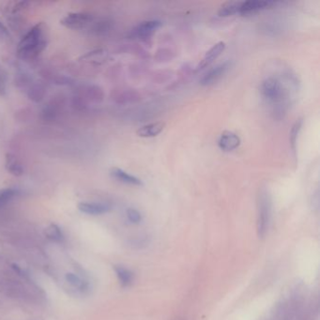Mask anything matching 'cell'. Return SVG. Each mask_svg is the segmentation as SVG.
I'll return each mask as SVG.
<instances>
[{"label": "cell", "instance_id": "1", "mask_svg": "<svg viewBox=\"0 0 320 320\" xmlns=\"http://www.w3.org/2000/svg\"><path fill=\"white\" fill-rule=\"evenodd\" d=\"M297 81L291 74L270 75L262 81V99L273 109L284 112L292 101V88H296Z\"/></svg>", "mask_w": 320, "mask_h": 320}, {"label": "cell", "instance_id": "2", "mask_svg": "<svg viewBox=\"0 0 320 320\" xmlns=\"http://www.w3.org/2000/svg\"><path fill=\"white\" fill-rule=\"evenodd\" d=\"M49 42L48 28L44 22L33 26L23 36L17 45V56L23 60H33L47 47Z\"/></svg>", "mask_w": 320, "mask_h": 320}, {"label": "cell", "instance_id": "3", "mask_svg": "<svg viewBox=\"0 0 320 320\" xmlns=\"http://www.w3.org/2000/svg\"><path fill=\"white\" fill-rule=\"evenodd\" d=\"M257 231L263 237L268 228L271 216V198L267 190H261L257 203Z\"/></svg>", "mask_w": 320, "mask_h": 320}, {"label": "cell", "instance_id": "4", "mask_svg": "<svg viewBox=\"0 0 320 320\" xmlns=\"http://www.w3.org/2000/svg\"><path fill=\"white\" fill-rule=\"evenodd\" d=\"M94 20V16L89 13H70L60 20V24L67 29L84 30L90 29Z\"/></svg>", "mask_w": 320, "mask_h": 320}, {"label": "cell", "instance_id": "5", "mask_svg": "<svg viewBox=\"0 0 320 320\" xmlns=\"http://www.w3.org/2000/svg\"><path fill=\"white\" fill-rule=\"evenodd\" d=\"M102 91L100 87L90 85H82L77 89V102L81 105L87 102H100L102 100Z\"/></svg>", "mask_w": 320, "mask_h": 320}, {"label": "cell", "instance_id": "6", "mask_svg": "<svg viewBox=\"0 0 320 320\" xmlns=\"http://www.w3.org/2000/svg\"><path fill=\"white\" fill-rule=\"evenodd\" d=\"M274 1H263V0H250V1H240L239 15H254L267 8L275 5Z\"/></svg>", "mask_w": 320, "mask_h": 320}, {"label": "cell", "instance_id": "7", "mask_svg": "<svg viewBox=\"0 0 320 320\" xmlns=\"http://www.w3.org/2000/svg\"><path fill=\"white\" fill-rule=\"evenodd\" d=\"M230 67L229 61H225L219 65L213 67L208 73H206L200 80V84L202 86H211L220 80Z\"/></svg>", "mask_w": 320, "mask_h": 320}, {"label": "cell", "instance_id": "8", "mask_svg": "<svg viewBox=\"0 0 320 320\" xmlns=\"http://www.w3.org/2000/svg\"><path fill=\"white\" fill-rule=\"evenodd\" d=\"M162 23L157 20H149L140 23L131 30V36L137 39H146L160 28Z\"/></svg>", "mask_w": 320, "mask_h": 320}, {"label": "cell", "instance_id": "9", "mask_svg": "<svg viewBox=\"0 0 320 320\" xmlns=\"http://www.w3.org/2000/svg\"><path fill=\"white\" fill-rule=\"evenodd\" d=\"M240 145V136L231 131H223L218 139L219 147L227 152L235 150Z\"/></svg>", "mask_w": 320, "mask_h": 320}, {"label": "cell", "instance_id": "10", "mask_svg": "<svg viewBox=\"0 0 320 320\" xmlns=\"http://www.w3.org/2000/svg\"><path fill=\"white\" fill-rule=\"evenodd\" d=\"M226 49V44L224 42H219L216 44H214L209 51L206 53V55L204 56L202 60L200 61V63L198 64L197 68V71L202 70L204 68L211 65V63L216 60L219 58V56L225 51Z\"/></svg>", "mask_w": 320, "mask_h": 320}, {"label": "cell", "instance_id": "11", "mask_svg": "<svg viewBox=\"0 0 320 320\" xmlns=\"http://www.w3.org/2000/svg\"><path fill=\"white\" fill-rule=\"evenodd\" d=\"M78 210L88 215H102L109 212L111 210L108 204L97 203V202H80L77 205Z\"/></svg>", "mask_w": 320, "mask_h": 320}, {"label": "cell", "instance_id": "12", "mask_svg": "<svg viewBox=\"0 0 320 320\" xmlns=\"http://www.w3.org/2000/svg\"><path fill=\"white\" fill-rule=\"evenodd\" d=\"M110 175L116 181L125 183V184L133 185V186H142L143 185V182L137 177L129 174L128 172L124 171L123 169H121V168H111Z\"/></svg>", "mask_w": 320, "mask_h": 320}, {"label": "cell", "instance_id": "13", "mask_svg": "<svg viewBox=\"0 0 320 320\" xmlns=\"http://www.w3.org/2000/svg\"><path fill=\"white\" fill-rule=\"evenodd\" d=\"M166 127V123L158 121V122H154V123L147 124L143 127H141L140 129L137 130L136 133L140 137H144V138H150V137H155L158 134H160L163 130Z\"/></svg>", "mask_w": 320, "mask_h": 320}, {"label": "cell", "instance_id": "14", "mask_svg": "<svg viewBox=\"0 0 320 320\" xmlns=\"http://www.w3.org/2000/svg\"><path fill=\"white\" fill-rule=\"evenodd\" d=\"M5 168L10 174H12L15 177H21L25 172L21 162L18 160V158L12 153L6 154Z\"/></svg>", "mask_w": 320, "mask_h": 320}, {"label": "cell", "instance_id": "15", "mask_svg": "<svg viewBox=\"0 0 320 320\" xmlns=\"http://www.w3.org/2000/svg\"><path fill=\"white\" fill-rule=\"evenodd\" d=\"M29 100L34 102H42L46 95V87L43 83L33 82L27 89Z\"/></svg>", "mask_w": 320, "mask_h": 320}, {"label": "cell", "instance_id": "16", "mask_svg": "<svg viewBox=\"0 0 320 320\" xmlns=\"http://www.w3.org/2000/svg\"><path fill=\"white\" fill-rule=\"evenodd\" d=\"M114 269L116 271V276L119 280V283L123 287H127L132 283L133 274L131 270L124 268L122 266H114Z\"/></svg>", "mask_w": 320, "mask_h": 320}, {"label": "cell", "instance_id": "17", "mask_svg": "<svg viewBox=\"0 0 320 320\" xmlns=\"http://www.w3.org/2000/svg\"><path fill=\"white\" fill-rule=\"evenodd\" d=\"M19 195H20V190L17 188L9 187V188L0 189V208L6 206L8 203H10Z\"/></svg>", "mask_w": 320, "mask_h": 320}, {"label": "cell", "instance_id": "18", "mask_svg": "<svg viewBox=\"0 0 320 320\" xmlns=\"http://www.w3.org/2000/svg\"><path fill=\"white\" fill-rule=\"evenodd\" d=\"M240 1H230L226 2L219 10L218 15L220 17H228L231 15L239 14Z\"/></svg>", "mask_w": 320, "mask_h": 320}, {"label": "cell", "instance_id": "19", "mask_svg": "<svg viewBox=\"0 0 320 320\" xmlns=\"http://www.w3.org/2000/svg\"><path fill=\"white\" fill-rule=\"evenodd\" d=\"M45 235L48 239H50L53 241L61 242L64 240L63 233L61 231L60 227L56 224H51L47 226V228L45 229Z\"/></svg>", "mask_w": 320, "mask_h": 320}, {"label": "cell", "instance_id": "20", "mask_svg": "<svg viewBox=\"0 0 320 320\" xmlns=\"http://www.w3.org/2000/svg\"><path fill=\"white\" fill-rule=\"evenodd\" d=\"M66 280L67 282H69V284H72L74 287L80 289V290H85L87 289V282H85L84 280H82L80 277L77 276L76 274L72 273V272H69L66 274Z\"/></svg>", "mask_w": 320, "mask_h": 320}, {"label": "cell", "instance_id": "21", "mask_svg": "<svg viewBox=\"0 0 320 320\" xmlns=\"http://www.w3.org/2000/svg\"><path fill=\"white\" fill-rule=\"evenodd\" d=\"M301 125H302V120L298 119L292 127V130L290 131V144L292 148L294 149V151H296V144H297V139H298V132L300 131L301 129Z\"/></svg>", "mask_w": 320, "mask_h": 320}, {"label": "cell", "instance_id": "22", "mask_svg": "<svg viewBox=\"0 0 320 320\" xmlns=\"http://www.w3.org/2000/svg\"><path fill=\"white\" fill-rule=\"evenodd\" d=\"M126 213H127V218H128V220H129L131 223H132V224H139V223H141V221H142V215H141V213H140L137 210L130 208V209L127 210Z\"/></svg>", "mask_w": 320, "mask_h": 320}, {"label": "cell", "instance_id": "23", "mask_svg": "<svg viewBox=\"0 0 320 320\" xmlns=\"http://www.w3.org/2000/svg\"><path fill=\"white\" fill-rule=\"evenodd\" d=\"M7 94V76L4 69L0 65V97Z\"/></svg>", "mask_w": 320, "mask_h": 320}, {"label": "cell", "instance_id": "24", "mask_svg": "<svg viewBox=\"0 0 320 320\" xmlns=\"http://www.w3.org/2000/svg\"><path fill=\"white\" fill-rule=\"evenodd\" d=\"M8 37H10L9 29L0 22V38H8Z\"/></svg>", "mask_w": 320, "mask_h": 320}, {"label": "cell", "instance_id": "25", "mask_svg": "<svg viewBox=\"0 0 320 320\" xmlns=\"http://www.w3.org/2000/svg\"><path fill=\"white\" fill-rule=\"evenodd\" d=\"M12 268L15 269V271L17 272V273H19L20 275H23V269L18 266V265H16V264H13L12 265Z\"/></svg>", "mask_w": 320, "mask_h": 320}]
</instances>
